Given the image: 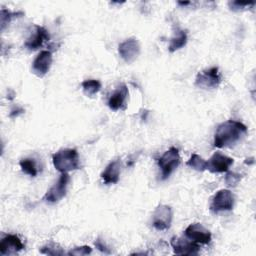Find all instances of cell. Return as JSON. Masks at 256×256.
I'll use <instances>...</instances> for the list:
<instances>
[{
  "mask_svg": "<svg viewBox=\"0 0 256 256\" xmlns=\"http://www.w3.org/2000/svg\"><path fill=\"white\" fill-rule=\"evenodd\" d=\"M118 52L125 62L132 63L140 54L139 42L135 38H129L119 44Z\"/></svg>",
  "mask_w": 256,
  "mask_h": 256,
  "instance_id": "10",
  "label": "cell"
},
{
  "mask_svg": "<svg viewBox=\"0 0 256 256\" xmlns=\"http://www.w3.org/2000/svg\"><path fill=\"white\" fill-rule=\"evenodd\" d=\"M121 162L119 160L111 161L101 173V178L105 184H115L119 181Z\"/></svg>",
  "mask_w": 256,
  "mask_h": 256,
  "instance_id": "16",
  "label": "cell"
},
{
  "mask_svg": "<svg viewBox=\"0 0 256 256\" xmlns=\"http://www.w3.org/2000/svg\"><path fill=\"white\" fill-rule=\"evenodd\" d=\"M254 5V2H239V1H233V2H229V6L230 9L232 10H240L243 9V7H248V6H252Z\"/></svg>",
  "mask_w": 256,
  "mask_h": 256,
  "instance_id": "25",
  "label": "cell"
},
{
  "mask_svg": "<svg viewBox=\"0 0 256 256\" xmlns=\"http://www.w3.org/2000/svg\"><path fill=\"white\" fill-rule=\"evenodd\" d=\"M233 206L234 196L232 192L228 189H221L213 196L210 204V210L214 213H219L221 211H229Z\"/></svg>",
  "mask_w": 256,
  "mask_h": 256,
  "instance_id": "5",
  "label": "cell"
},
{
  "mask_svg": "<svg viewBox=\"0 0 256 256\" xmlns=\"http://www.w3.org/2000/svg\"><path fill=\"white\" fill-rule=\"evenodd\" d=\"M221 75L218 67H210L199 72L195 79V85L202 89H212L219 86Z\"/></svg>",
  "mask_w": 256,
  "mask_h": 256,
  "instance_id": "4",
  "label": "cell"
},
{
  "mask_svg": "<svg viewBox=\"0 0 256 256\" xmlns=\"http://www.w3.org/2000/svg\"><path fill=\"white\" fill-rule=\"evenodd\" d=\"M92 252L91 247L84 245V246H80V247H75L73 249H71L67 254L68 255H76V256H82V255H87L90 254Z\"/></svg>",
  "mask_w": 256,
  "mask_h": 256,
  "instance_id": "23",
  "label": "cell"
},
{
  "mask_svg": "<svg viewBox=\"0 0 256 256\" xmlns=\"http://www.w3.org/2000/svg\"><path fill=\"white\" fill-rule=\"evenodd\" d=\"M52 162L54 167L61 173H68L80 168L79 155L76 149H62L53 154Z\"/></svg>",
  "mask_w": 256,
  "mask_h": 256,
  "instance_id": "2",
  "label": "cell"
},
{
  "mask_svg": "<svg viewBox=\"0 0 256 256\" xmlns=\"http://www.w3.org/2000/svg\"><path fill=\"white\" fill-rule=\"evenodd\" d=\"M190 2H178V4H180V5H188Z\"/></svg>",
  "mask_w": 256,
  "mask_h": 256,
  "instance_id": "27",
  "label": "cell"
},
{
  "mask_svg": "<svg viewBox=\"0 0 256 256\" xmlns=\"http://www.w3.org/2000/svg\"><path fill=\"white\" fill-rule=\"evenodd\" d=\"M52 64V54L48 50L41 51L32 62V72L38 76L43 77L47 74Z\"/></svg>",
  "mask_w": 256,
  "mask_h": 256,
  "instance_id": "11",
  "label": "cell"
},
{
  "mask_svg": "<svg viewBox=\"0 0 256 256\" xmlns=\"http://www.w3.org/2000/svg\"><path fill=\"white\" fill-rule=\"evenodd\" d=\"M84 94L88 97H93L101 89V83L95 79H87L81 83Z\"/></svg>",
  "mask_w": 256,
  "mask_h": 256,
  "instance_id": "18",
  "label": "cell"
},
{
  "mask_svg": "<svg viewBox=\"0 0 256 256\" xmlns=\"http://www.w3.org/2000/svg\"><path fill=\"white\" fill-rule=\"evenodd\" d=\"M184 233L188 239H190L198 244H208V243H210L211 238H212L211 232L200 223L190 224L185 229Z\"/></svg>",
  "mask_w": 256,
  "mask_h": 256,
  "instance_id": "9",
  "label": "cell"
},
{
  "mask_svg": "<svg viewBox=\"0 0 256 256\" xmlns=\"http://www.w3.org/2000/svg\"><path fill=\"white\" fill-rule=\"evenodd\" d=\"M247 133V127L235 120H227L221 123L214 134V147L223 148L231 146L240 140Z\"/></svg>",
  "mask_w": 256,
  "mask_h": 256,
  "instance_id": "1",
  "label": "cell"
},
{
  "mask_svg": "<svg viewBox=\"0 0 256 256\" xmlns=\"http://www.w3.org/2000/svg\"><path fill=\"white\" fill-rule=\"evenodd\" d=\"M69 180H70L69 174L62 173L58 181L46 192L44 199L49 203H56L60 201L66 195Z\"/></svg>",
  "mask_w": 256,
  "mask_h": 256,
  "instance_id": "7",
  "label": "cell"
},
{
  "mask_svg": "<svg viewBox=\"0 0 256 256\" xmlns=\"http://www.w3.org/2000/svg\"><path fill=\"white\" fill-rule=\"evenodd\" d=\"M173 212L170 206L160 204L156 207L152 215V225L157 230H167L171 226Z\"/></svg>",
  "mask_w": 256,
  "mask_h": 256,
  "instance_id": "6",
  "label": "cell"
},
{
  "mask_svg": "<svg viewBox=\"0 0 256 256\" xmlns=\"http://www.w3.org/2000/svg\"><path fill=\"white\" fill-rule=\"evenodd\" d=\"M128 94L129 92L127 86L125 84H120L108 99L109 108L113 111L124 109Z\"/></svg>",
  "mask_w": 256,
  "mask_h": 256,
  "instance_id": "15",
  "label": "cell"
},
{
  "mask_svg": "<svg viewBox=\"0 0 256 256\" xmlns=\"http://www.w3.org/2000/svg\"><path fill=\"white\" fill-rule=\"evenodd\" d=\"M40 252L43 254H47V255H62V254H64V252L59 247V245L55 244V243H51V244L44 246L40 250Z\"/></svg>",
  "mask_w": 256,
  "mask_h": 256,
  "instance_id": "22",
  "label": "cell"
},
{
  "mask_svg": "<svg viewBox=\"0 0 256 256\" xmlns=\"http://www.w3.org/2000/svg\"><path fill=\"white\" fill-rule=\"evenodd\" d=\"M233 158L223 155L219 152H215L207 161V169L212 173L226 172L233 164Z\"/></svg>",
  "mask_w": 256,
  "mask_h": 256,
  "instance_id": "12",
  "label": "cell"
},
{
  "mask_svg": "<svg viewBox=\"0 0 256 256\" xmlns=\"http://www.w3.org/2000/svg\"><path fill=\"white\" fill-rule=\"evenodd\" d=\"M179 164H180L179 150L176 147H170L158 159V166L161 170L162 179L168 178L170 174L179 166Z\"/></svg>",
  "mask_w": 256,
  "mask_h": 256,
  "instance_id": "3",
  "label": "cell"
},
{
  "mask_svg": "<svg viewBox=\"0 0 256 256\" xmlns=\"http://www.w3.org/2000/svg\"><path fill=\"white\" fill-rule=\"evenodd\" d=\"M170 244L174 254L177 255H197L199 253V244L187 237H173Z\"/></svg>",
  "mask_w": 256,
  "mask_h": 256,
  "instance_id": "8",
  "label": "cell"
},
{
  "mask_svg": "<svg viewBox=\"0 0 256 256\" xmlns=\"http://www.w3.org/2000/svg\"><path fill=\"white\" fill-rule=\"evenodd\" d=\"M187 39H188L187 32L183 29L176 28L173 37L170 39L168 50L170 52H175V51L181 49L182 47H184L186 45Z\"/></svg>",
  "mask_w": 256,
  "mask_h": 256,
  "instance_id": "17",
  "label": "cell"
},
{
  "mask_svg": "<svg viewBox=\"0 0 256 256\" xmlns=\"http://www.w3.org/2000/svg\"><path fill=\"white\" fill-rule=\"evenodd\" d=\"M241 179V175L234 173V172H229L225 176V182L229 186H235Z\"/></svg>",
  "mask_w": 256,
  "mask_h": 256,
  "instance_id": "24",
  "label": "cell"
},
{
  "mask_svg": "<svg viewBox=\"0 0 256 256\" xmlns=\"http://www.w3.org/2000/svg\"><path fill=\"white\" fill-rule=\"evenodd\" d=\"M21 170L25 173L28 174L32 177H35L38 174V169H37V165L34 159L32 158H23L20 160L19 162Z\"/></svg>",
  "mask_w": 256,
  "mask_h": 256,
  "instance_id": "19",
  "label": "cell"
},
{
  "mask_svg": "<svg viewBox=\"0 0 256 256\" xmlns=\"http://www.w3.org/2000/svg\"><path fill=\"white\" fill-rule=\"evenodd\" d=\"M187 166L197 171H204L207 169V161H205L198 154H192L190 159L187 161Z\"/></svg>",
  "mask_w": 256,
  "mask_h": 256,
  "instance_id": "20",
  "label": "cell"
},
{
  "mask_svg": "<svg viewBox=\"0 0 256 256\" xmlns=\"http://www.w3.org/2000/svg\"><path fill=\"white\" fill-rule=\"evenodd\" d=\"M23 12H11L7 9L2 8L1 12H0V19H1V30H4L5 26L11 21V19H13L14 17L17 16H22Z\"/></svg>",
  "mask_w": 256,
  "mask_h": 256,
  "instance_id": "21",
  "label": "cell"
},
{
  "mask_svg": "<svg viewBox=\"0 0 256 256\" xmlns=\"http://www.w3.org/2000/svg\"><path fill=\"white\" fill-rule=\"evenodd\" d=\"M95 246L96 248H98L101 252H104V253H110V251L108 250V248L106 247V245L103 243L102 240H100L99 238L95 241Z\"/></svg>",
  "mask_w": 256,
  "mask_h": 256,
  "instance_id": "26",
  "label": "cell"
},
{
  "mask_svg": "<svg viewBox=\"0 0 256 256\" xmlns=\"http://www.w3.org/2000/svg\"><path fill=\"white\" fill-rule=\"evenodd\" d=\"M24 248V244L17 235L8 234L4 236L0 241V254L11 255L21 251Z\"/></svg>",
  "mask_w": 256,
  "mask_h": 256,
  "instance_id": "13",
  "label": "cell"
},
{
  "mask_svg": "<svg viewBox=\"0 0 256 256\" xmlns=\"http://www.w3.org/2000/svg\"><path fill=\"white\" fill-rule=\"evenodd\" d=\"M49 39H50V35L48 31L44 27L36 25L33 34H31L30 37L25 41L24 46L31 51L37 50L43 45L45 41H48Z\"/></svg>",
  "mask_w": 256,
  "mask_h": 256,
  "instance_id": "14",
  "label": "cell"
}]
</instances>
